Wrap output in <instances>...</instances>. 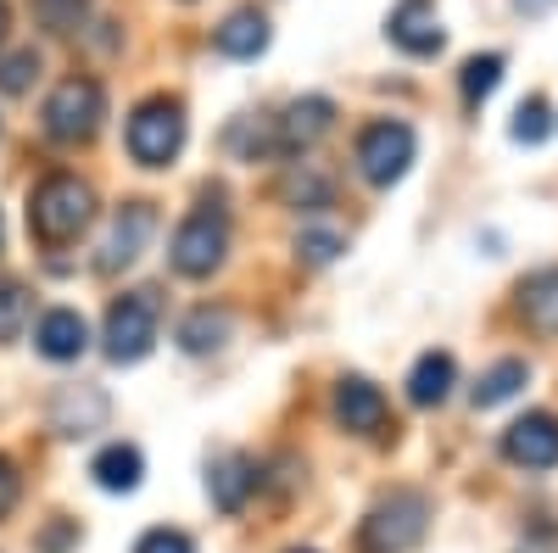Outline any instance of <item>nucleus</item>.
<instances>
[{
  "mask_svg": "<svg viewBox=\"0 0 558 553\" xmlns=\"http://www.w3.org/2000/svg\"><path fill=\"white\" fill-rule=\"evenodd\" d=\"M157 325H162V308L157 291H129L112 302L107 313V358L112 363H140L157 347Z\"/></svg>",
  "mask_w": 558,
  "mask_h": 553,
  "instance_id": "obj_6",
  "label": "nucleus"
},
{
  "mask_svg": "<svg viewBox=\"0 0 558 553\" xmlns=\"http://www.w3.org/2000/svg\"><path fill=\"white\" fill-rule=\"evenodd\" d=\"M34 347L51 358V363H73V358L89 347L84 313H73V308H51V313L39 318V330H34Z\"/></svg>",
  "mask_w": 558,
  "mask_h": 553,
  "instance_id": "obj_13",
  "label": "nucleus"
},
{
  "mask_svg": "<svg viewBox=\"0 0 558 553\" xmlns=\"http://www.w3.org/2000/svg\"><path fill=\"white\" fill-rule=\"evenodd\" d=\"M89 218H96V191L78 179V173H51L28 196V229L45 241V247H68L78 241Z\"/></svg>",
  "mask_w": 558,
  "mask_h": 553,
  "instance_id": "obj_1",
  "label": "nucleus"
},
{
  "mask_svg": "<svg viewBox=\"0 0 558 553\" xmlns=\"http://www.w3.org/2000/svg\"><path fill=\"white\" fill-rule=\"evenodd\" d=\"M0 34H7V0H0Z\"/></svg>",
  "mask_w": 558,
  "mask_h": 553,
  "instance_id": "obj_31",
  "label": "nucleus"
},
{
  "mask_svg": "<svg viewBox=\"0 0 558 553\" xmlns=\"http://www.w3.org/2000/svg\"><path fill=\"white\" fill-rule=\"evenodd\" d=\"M151 229H157V213H151L146 202H129V207L112 218V229H107V241H101V252H96V268H101V274L129 268L140 252H146Z\"/></svg>",
  "mask_w": 558,
  "mask_h": 553,
  "instance_id": "obj_9",
  "label": "nucleus"
},
{
  "mask_svg": "<svg viewBox=\"0 0 558 553\" xmlns=\"http://www.w3.org/2000/svg\"><path fill=\"white\" fill-rule=\"evenodd\" d=\"M89 476H96V486H101V492H134V486H140V476H146V458H140V447H129V442H112V447H101V453H96Z\"/></svg>",
  "mask_w": 558,
  "mask_h": 553,
  "instance_id": "obj_19",
  "label": "nucleus"
},
{
  "mask_svg": "<svg viewBox=\"0 0 558 553\" xmlns=\"http://www.w3.org/2000/svg\"><path fill=\"white\" fill-rule=\"evenodd\" d=\"M34 79H39V57L34 51H12L7 62H0V89H7V96H23Z\"/></svg>",
  "mask_w": 558,
  "mask_h": 553,
  "instance_id": "obj_25",
  "label": "nucleus"
},
{
  "mask_svg": "<svg viewBox=\"0 0 558 553\" xmlns=\"http://www.w3.org/2000/svg\"><path fill=\"white\" fill-rule=\"evenodd\" d=\"M330 123H336V101H324V96H302V101H291L286 107V118H279V152H302V146H313V141H324L330 134Z\"/></svg>",
  "mask_w": 558,
  "mask_h": 553,
  "instance_id": "obj_12",
  "label": "nucleus"
},
{
  "mask_svg": "<svg viewBox=\"0 0 558 553\" xmlns=\"http://www.w3.org/2000/svg\"><path fill=\"white\" fill-rule=\"evenodd\" d=\"M458 84H463V101L481 107L492 89L502 84V57H497V51H492V57H470V62H463V73H458Z\"/></svg>",
  "mask_w": 558,
  "mask_h": 553,
  "instance_id": "obj_22",
  "label": "nucleus"
},
{
  "mask_svg": "<svg viewBox=\"0 0 558 553\" xmlns=\"http://www.w3.org/2000/svg\"><path fill=\"white\" fill-rule=\"evenodd\" d=\"M213 45H218V57L252 62V57H263V51H268V17H263V12H252V7L229 12V17H223V28L213 34Z\"/></svg>",
  "mask_w": 558,
  "mask_h": 553,
  "instance_id": "obj_16",
  "label": "nucleus"
},
{
  "mask_svg": "<svg viewBox=\"0 0 558 553\" xmlns=\"http://www.w3.org/2000/svg\"><path fill=\"white\" fill-rule=\"evenodd\" d=\"M123 141H129V157L140 168H168L184 146V107L168 96H151L146 107H134Z\"/></svg>",
  "mask_w": 558,
  "mask_h": 553,
  "instance_id": "obj_3",
  "label": "nucleus"
},
{
  "mask_svg": "<svg viewBox=\"0 0 558 553\" xmlns=\"http://www.w3.org/2000/svg\"><path fill=\"white\" fill-rule=\"evenodd\" d=\"M252 486H257V470H252L246 453H223V458H213V465H207V492H213V503H218L223 515H235Z\"/></svg>",
  "mask_w": 558,
  "mask_h": 553,
  "instance_id": "obj_15",
  "label": "nucleus"
},
{
  "mask_svg": "<svg viewBox=\"0 0 558 553\" xmlns=\"http://www.w3.org/2000/svg\"><path fill=\"white\" fill-rule=\"evenodd\" d=\"M430 531V497L425 492H391L357 526V553H408Z\"/></svg>",
  "mask_w": 558,
  "mask_h": 553,
  "instance_id": "obj_2",
  "label": "nucleus"
},
{
  "mask_svg": "<svg viewBox=\"0 0 558 553\" xmlns=\"http://www.w3.org/2000/svg\"><path fill=\"white\" fill-rule=\"evenodd\" d=\"M286 196H291L296 207H324V202H330V184L313 179V173H291V179H286Z\"/></svg>",
  "mask_w": 558,
  "mask_h": 553,
  "instance_id": "obj_28",
  "label": "nucleus"
},
{
  "mask_svg": "<svg viewBox=\"0 0 558 553\" xmlns=\"http://www.w3.org/2000/svg\"><path fill=\"white\" fill-rule=\"evenodd\" d=\"M502 458L520 470H553L558 465V420L553 413H525V420H514L502 431Z\"/></svg>",
  "mask_w": 558,
  "mask_h": 553,
  "instance_id": "obj_8",
  "label": "nucleus"
},
{
  "mask_svg": "<svg viewBox=\"0 0 558 553\" xmlns=\"http://www.w3.org/2000/svg\"><path fill=\"white\" fill-rule=\"evenodd\" d=\"M28 325V291L17 280H0V341H12Z\"/></svg>",
  "mask_w": 558,
  "mask_h": 553,
  "instance_id": "obj_24",
  "label": "nucleus"
},
{
  "mask_svg": "<svg viewBox=\"0 0 558 553\" xmlns=\"http://www.w3.org/2000/svg\"><path fill=\"white\" fill-rule=\"evenodd\" d=\"M413 152H418L413 129L380 118V123H368V129L357 134V173H363L368 184H380V191H391V184L413 168Z\"/></svg>",
  "mask_w": 558,
  "mask_h": 553,
  "instance_id": "obj_7",
  "label": "nucleus"
},
{
  "mask_svg": "<svg viewBox=\"0 0 558 553\" xmlns=\"http://www.w3.org/2000/svg\"><path fill=\"white\" fill-rule=\"evenodd\" d=\"M134 553H196V542L184 537V531H168V526H157V531H146L134 542Z\"/></svg>",
  "mask_w": 558,
  "mask_h": 553,
  "instance_id": "obj_29",
  "label": "nucleus"
},
{
  "mask_svg": "<svg viewBox=\"0 0 558 553\" xmlns=\"http://www.w3.org/2000/svg\"><path fill=\"white\" fill-rule=\"evenodd\" d=\"M525 381H531L525 358H502L497 369H486V375H481V386H475V408H497V402H508Z\"/></svg>",
  "mask_w": 558,
  "mask_h": 553,
  "instance_id": "obj_20",
  "label": "nucleus"
},
{
  "mask_svg": "<svg viewBox=\"0 0 558 553\" xmlns=\"http://www.w3.org/2000/svg\"><path fill=\"white\" fill-rule=\"evenodd\" d=\"M17 497H23L17 465H12V458H0V515H12V509H17Z\"/></svg>",
  "mask_w": 558,
  "mask_h": 553,
  "instance_id": "obj_30",
  "label": "nucleus"
},
{
  "mask_svg": "<svg viewBox=\"0 0 558 553\" xmlns=\"http://www.w3.org/2000/svg\"><path fill=\"white\" fill-rule=\"evenodd\" d=\"M508 134H514L520 146H542V141H547V101H542V96L520 101V112H514V123H508Z\"/></svg>",
  "mask_w": 558,
  "mask_h": 553,
  "instance_id": "obj_23",
  "label": "nucleus"
},
{
  "mask_svg": "<svg viewBox=\"0 0 558 553\" xmlns=\"http://www.w3.org/2000/svg\"><path fill=\"white\" fill-rule=\"evenodd\" d=\"M84 7H89V0H34L39 23H45V28H57V34H68V28L84 17Z\"/></svg>",
  "mask_w": 558,
  "mask_h": 553,
  "instance_id": "obj_27",
  "label": "nucleus"
},
{
  "mask_svg": "<svg viewBox=\"0 0 558 553\" xmlns=\"http://www.w3.org/2000/svg\"><path fill=\"white\" fill-rule=\"evenodd\" d=\"M223 252H229V218L218 207H196L173 229V247H168V257H173V268L184 274V280H207V274L223 263Z\"/></svg>",
  "mask_w": 558,
  "mask_h": 553,
  "instance_id": "obj_5",
  "label": "nucleus"
},
{
  "mask_svg": "<svg viewBox=\"0 0 558 553\" xmlns=\"http://www.w3.org/2000/svg\"><path fill=\"white\" fill-rule=\"evenodd\" d=\"M223 336H229V313L223 308H196L179 325V347L184 352H213V347H223Z\"/></svg>",
  "mask_w": 558,
  "mask_h": 553,
  "instance_id": "obj_21",
  "label": "nucleus"
},
{
  "mask_svg": "<svg viewBox=\"0 0 558 553\" xmlns=\"http://www.w3.org/2000/svg\"><path fill=\"white\" fill-rule=\"evenodd\" d=\"M391 45H402L408 57H436L447 45V28L436 17V0H397V12L386 17Z\"/></svg>",
  "mask_w": 558,
  "mask_h": 553,
  "instance_id": "obj_10",
  "label": "nucleus"
},
{
  "mask_svg": "<svg viewBox=\"0 0 558 553\" xmlns=\"http://www.w3.org/2000/svg\"><path fill=\"white\" fill-rule=\"evenodd\" d=\"M101 118H107V89L96 79H62L51 89V101H45V134L68 146L89 141L101 129Z\"/></svg>",
  "mask_w": 558,
  "mask_h": 553,
  "instance_id": "obj_4",
  "label": "nucleus"
},
{
  "mask_svg": "<svg viewBox=\"0 0 558 553\" xmlns=\"http://www.w3.org/2000/svg\"><path fill=\"white\" fill-rule=\"evenodd\" d=\"M452 381H458V363L447 352H425L413 363V375H408V402L413 408H436V402H447Z\"/></svg>",
  "mask_w": 558,
  "mask_h": 553,
  "instance_id": "obj_17",
  "label": "nucleus"
},
{
  "mask_svg": "<svg viewBox=\"0 0 558 553\" xmlns=\"http://www.w3.org/2000/svg\"><path fill=\"white\" fill-rule=\"evenodd\" d=\"M296 553H302V548H296Z\"/></svg>",
  "mask_w": 558,
  "mask_h": 553,
  "instance_id": "obj_32",
  "label": "nucleus"
},
{
  "mask_svg": "<svg viewBox=\"0 0 558 553\" xmlns=\"http://www.w3.org/2000/svg\"><path fill=\"white\" fill-rule=\"evenodd\" d=\"M51 425L62 436H89L107 425V397L96 386H68L57 402H51Z\"/></svg>",
  "mask_w": 558,
  "mask_h": 553,
  "instance_id": "obj_14",
  "label": "nucleus"
},
{
  "mask_svg": "<svg viewBox=\"0 0 558 553\" xmlns=\"http://www.w3.org/2000/svg\"><path fill=\"white\" fill-rule=\"evenodd\" d=\"M336 420L352 431V436H380L386 420H391V408L380 397V386H368L363 375H347L336 386Z\"/></svg>",
  "mask_w": 558,
  "mask_h": 553,
  "instance_id": "obj_11",
  "label": "nucleus"
},
{
  "mask_svg": "<svg viewBox=\"0 0 558 553\" xmlns=\"http://www.w3.org/2000/svg\"><path fill=\"white\" fill-rule=\"evenodd\" d=\"M347 241L341 236H330V229H307V236H296V257L302 263H313V268H324V263H336V252H341Z\"/></svg>",
  "mask_w": 558,
  "mask_h": 553,
  "instance_id": "obj_26",
  "label": "nucleus"
},
{
  "mask_svg": "<svg viewBox=\"0 0 558 553\" xmlns=\"http://www.w3.org/2000/svg\"><path fill=\"white\" fill-rule=\"evenodd\" d=\"M520 313L536 336H558V268H542L520 286Z\"/></svg>",
  "mask_w": 558,
  "mask_h": 553,
  "instance_id": "obj_18",
  "label": "nucleus"
}]
</instances>
